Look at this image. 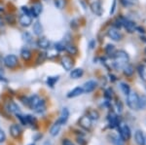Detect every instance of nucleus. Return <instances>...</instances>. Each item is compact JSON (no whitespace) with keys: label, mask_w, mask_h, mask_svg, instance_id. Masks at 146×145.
I'll use <instances>...</instances> for the list:
<instances>
[{"label":"nucleus","mask_w":146,"mask_h":145,"mask_svg":"<svg viewBox=\"0 0 146 145\" xmlns=\"http://www.w3.org/2000/svg\"><path fill=\"white\" fill-rule=\"evenodd\" d=\"M28 106L36 113H43L46 110V102L37 95H34L28 99Z\"/></svg>","instance_id":"1"},{"label":"nucleus","mask_w":146,"mask_h":145,"mask_svg":"<svg viewBox=\"0 0 146 145\" xmlns=\"http://www.w3.org/2000/svg\"><path fill=\"white\" fill-rule=\"evenodd\" d=\"M129 55L123 50L116 51L113 56V65L116 69H123V67L128 64Z\"/></svg>","instance_id":"2"},{"label":"nucleus","mask_w":146,"mask_h":145,"mask_svg":"<svg viewBox=\"0 0 146 145\" xmlns=\"http://www.w3.org/2000/svg\"><path fill=\"white\" fill-rule=\"evenodd\" d=\"M139 97L135 92H129L127 95V104L131 110H137Z\"/></svg>","instance_id":"3"},{"label":"nucleus","mask_w":146,"mask_h":145,"mask_svg":"<svg viewBox=\"0 0 146 145\" xmlns=\"http://www.w3.org/2000/svg\"><path fill=\"white\" fill-rule=\"evenodd\" d=\"M4 65L9 69H14L18 66L19 64V58L16 55H7L3 60Z\"/></svg>","instance_id":"4"},{"label":"nucleus","mask_w":146,"mask_h":145,"mask_svg":"<svg viewBox=\"0 0 146 145\" xmlns=\"http://www.w3.org/2000/svg\"><path fill=\"white\" fill-rule=\"evenodd\" d=\"M119 127V135L124 141L126 140H129L131 138V128L128 125H125V124H121V125L118 126Z\"/></svg>","instance_id":"5"},{"label":"nucleus","mask_w":146,"mask_h":145,"mask_svg":"<svg viewBox=\"0 0 146 145\" xmlns=\"http://www.w3.org/2000/svg\"><path fill=\"white\" fill-rule=\"evenodd\" d=\"M60 64L64 68V70L70 71V70L73 69V66H74V60L69 56H63L60 58Z\"/></svg>","instance_id":"6"},{"label":"nucleus","mask_w":146,"mask_h":145,"mask_svg":"<svg viewBox=\"0 0 146 145\" xmlns=\"http://www.w3.org/2000/svg\"><path fill=\"white\" fill-rule=\"evenodd\" d=\"M30 9V17L31 18H38L41 15L42 11H43V5L40 2H35L29 7Z\"/></svg>","instance_id":"7"},{"label":"nucleus","mask_w":146,"mask_h":145,"mask_svg":"<svg viewBox=\"0 0 146 145\" xmlns=\"http://www.w3.org/2000/svg\"><path fill=\"white\" fill-rule=\"evenodd\" d=\"M79 126L86 130H91L93 128V120L89 116H83L79 120Z\"/></svg>","instance_id":"8"},{"label":"nucleus","mask_w":146,"mask_h":145,"mask_svg":"<svg viewBox=\"0 0 146 145\" xmlns=\"http://www.w3.org/2000/svg\"><path fill=\"white\" fill-rule=\"evenodd\" d=\"M107 36L114 41H121L122 38H123V35L119 31V29L115 28V27H111V28L108 29Z\"/></svg>","instance_id":"9"},{"label":"nucleus","mask_w":146,"mask_h":145,"mask_svg":"<svg viewBox=\"0 0 146 145\" xmlns=\"http://www.w3.org/2000/svg\"><path fill=\"white\" fill-rule=\"evenodd\" d=\"M96 87H98V83H96L95 80H89L82 86V89H83L84 93H92L93 91H95Z\"/></svg>","instance_id":"10"},{"label":"nucleus","mask_w":146,"mask_h":145,"mask_svg":"<svg viewBox=\"0 0 146 145\" xmlns=\"http://www.w3.org/2000/svg\"><path fill=\"white\" fill-rule=\"evenodd\" d=\"M19 23H20V25L23 27H28V26H30L32 23V18L30 17V16L22 14V15L19 17Z\"/></svg>","instance_id":"11"},{"label":"nucleus","mask_w":146,"mask_h":145,"mask_svg":"<svg viewBox=\"0 0 146 145\" xmlns=\"http://www.w3.org/2000/svg\"><path fill=\"white\" fill-rule=\"evenodd\" d=\"M123 26L126 28V30L129 32V33H133V32H135L136 29L135 23L131 22V21H129V20H126V19L123 20Z\"/></svg>","instance_id":"12"},{"label":"nucleus","mask_w":146,"mask_h":145,"mask_svg":"<svg viewBox=\"0 0 146 145\" xmlns=\"http://www.w3.org/2000/svg\"><path fill=\"white\" fill-rule=\"evenodd\" d=\"M20 56H21V58H23V62H29L32 58V53L28 48H27V47H23L22 50H21Z\"/></svg>","instance_id":"13"},{"label":"nucleus","mask_w":146,"mask_h":145,"mask_svg":"<svg viewBox=\"0 0 146 145\" xmlns=\"http://www.w3.org/2000/svg\"><path fill=\"white\" fill-rule=\"evenodd\" d=\"M135 140L137 145H146V138L141 130H136L135 132Z\"/></svg>","instance_id":"14"},{"label":"nucleus","mask_w":146,"mask_h":145,"mask_svg":"<svg viewBox=\"0 0 146 145\" xmlns=\"http://www.w3.org/2000/svg\"><path fill=\"white\" fill-rule=\"evenodd\" d=\"M91 10L96 16L102 15V6H101L100 2L98 1H95L91 4Z\"/></svg>","instance_id":"15"},{"label":"nucleus","mask_w":146,"mask_h":145,"mask_svg":"<svg viewBox=\"0 0 146 145\" xmlns=\"http://www.w3.org/2000/svg\"><path fill=\"white\" fill-rule=\"evenodd\" d=\"M10 134L14 138H18L22 134V128L17 124H13L10 127Z\"/></svg>","instance_id":"16"},{"label":"nucleus","mask_w":146,"mask_h":145,"mask_svg":"<svg viewBox=\"0 0 146 145\" xmlns=\"http://www.w3.org/2000/svg\"><path fill=\"white\" fill-rule=\"evenodd\" d=\"M36 46L39 49H42V50H47V49L50 48V41L47 38H45V37H41V38H39L37 40Z\"/></svg>","instance_id":"17"},{"label":"nucleus","mask_w":146,"mask_h":145,"mask_svg":"<svg viewBox=\"0 0 146 145\" xmlns=\"http://www.w3.org/2000/svg\"><path fill=\"white\" fill-rule=\"evenodd\" d=\"M68 118H69V110H68L67 108H62L58 122L60 124H62V125H64V124L67 122Z\"/></svg>","instance_id":"18"},{"label":"nucleus","mask_w":146,"mask_h":145,"mask_svg":"<svg viewBox=\"0 0 146 145\" xmlns=\"http://www.w3.org/2000/svg\"><path fill=\"white\" fill-rule=\"evenodd\" d=\"M6 109L7 111H9L10 113L17 114L20 113V107L18 106V104H16L14 101H8L6 103Z\"/></svg>","instance_id":"19"},{"label":"nucleus","mask_w":146,"mask_h":145,"mask_svg":"<svg viewBox=\"0 0 146 145\" xmlns=\"http://www.w3.org/2000/svg\"><path fill=\"white\" fill-rule=\"evenodd\" d=\"M58 51L56 50V49L54 47V48H49L47 49V51L45 52L46 54V58H48V60H55V58H56L58 57Z\"/></svg>","instance_id":"20"},{"label":"nucleus","mask_w":146,"mask_h":145,"mask_svg":"<svg viewBox=\"0 0 146 145\" xmlns=\"http://www.w3.org/2000/svg\"><path fill=\"white\" fill-rule=\"evenodd\" d=\"M64 51L67 54L71 55V56H76L77 54H78V49H77V47L75 46L74 44H72V43H66V44H65Z\"/></svg>","instance_id":"21"},{"label":"nucleus","mask_w":146,"mask_h":145,"mask_svg":"<svg viewBox=\"0 0 146 145\" xmlns=\"http://www.w3.org/2000/svg\"><path fill=\"white\" fill-rule=\"evenodd\" d=\"M82 93H84L82 87H76V88H74L72 91H70V92L67 93V97H68V99H72V97H79V95H82Z\"/></svg>","instance_id":"22"},{"label":"nucleus","mask_w":146,"mask_h":145,"mask_svg":"<svg viewBox=\"0 0 146 145\" xmlns=\"http://www.w3.org/2000/svg\"><path fill=\"white\" fill-rule=\"evenodd\" d=\"M32 30H33V33L36 35V36H40L42 33H43V26H42L41 23L40 22H35L33 23V26H32Z\"/></svg>","instance_id":"23"},{"label":"nucleus","mask_w":146,"mask_h":145,"mask_svg":"<svg viewBox=\"0 0 146 145\" xmlns=\"http://www.w3.org/2000/svg\"><path fill=\"white\" fill-rule=\"evenodd\" d=\"M84 74V70L82 68H74L72 70H70V77L72 79H79L83 76Z\"/></svg>","instance_id":"24"},{"label":"nucleus","mask_w":146,"mask_h":145,"mask_svg":"<svg viewBox=\"0 0 146 145\" xmlns=\"http://www.w3.org/2000/svg\"><path fill=\"white\" fill-rule=\"evenodd\" d=\"M111 117H109V127L110 128H116L118 127V126L120 125V122H119V118L117 117L116 114L114 113H111V115H110Z\"/></svg>","instance_id":"25"},{"label":"nucleus","mask_w":146,"mask_h":145,"mask_svg":"<svg viewBox=\"0 0 146 145\" xmlns=\"http://www.w3.org/2000/svg\"><path fill=\"white\" fill-rule=\"evenodd\" d=\"M62 124H60L56 121V122L54 124L53 127L51 128V130H50V134L52 135V136H56V135L58 134V132H60V128H62Z\"/></svg>","instance_id":"26"},{"label":"nucleus","mask_w":146,"mask_h":145,"mask_svg":"<svg viewBox=\"0 0 146 145\" xmlns=\"http://www.w3.org/2000/svg\"><path fill=\"white\" fill-rule=\"evenodd\" d=\"M104 52L108 57L113 58V56H114L115 53H116V48H115V46L112 45V44H107L104 49Z\"/></svg>","instance_id":"27"},{"label":"nucleus","mask_w":146,"mask_h":145,"mask_svg":"<svg viewBox=\"0 0 146 145\" xmlns=\"http://www.w3.org/2000/svg\"><path fill=\"white\" fill-rule=\"evenodd\" d=\"M123 72H124V74L127 77H129V76H131L133 74V72H135V68H133V66L131 64H127L123 67Z\"/></svg>","instance_id":"28"},{"label":"nucleus","mask_w":146,"mask_h":145,"mask_svg":"<svg viewBox=\"0 0 146 145\" xmlns=\"http://www.w3.org/2000/svg\"><path fill=\"white\" fill-rule=\"evenodd\" d=\"M54 5L58 10H62L67 5V0H54Z\"/></svg>","instance_id":"29"},{"label":"nucleus","mask_w":146,"mask_h":145,"mask_svg":"<svg viewBox=\"0 0 146 145\" xmlns=\"http://www.w3.org/2000/svg\"><path fill=\"white\" fill-rule=\"evenodd\" d=\"M137 72L139 74V77L143 81L146 82V66L142 64H139L137 66Z\"/></svg>","instance_id":"30"},{"label":"nucleus","mask_w":146,"mask_h":145,"mask_svg":"<svg viewBox=\"0 0 146 145\" xmlns=\"http://www.w3.org/2000/svg\"><path fill=\"white\" fill-rule=\"evenodd\" d=\"M58 78H60L58 76H49L48 78H47V80H46L47 85H48L49 87H51V88H54L55 84L58 81Z\"/></svg>","instance_id":"31"},{"label":"nucleus","mask_w":146,"mask_h":145,"mask_svg":"<svg viewBox=\"0 0 146 145\" xmlns=\"http://www.w3.org/2000/svg\"><path fill=\"white\" fill-rule=\"evenodd\" d=\"M144 109H146V95H141V97H139L137 110H144Z\"/></svg>","instance_id":"32"},{"label":"nucleus","mask_w":146,"mask_h":145,"mask_svg":"<svg viewBox=\"0 0 146 145\" xmlns=\"http://www.w3.org/2000/svg\"><path fill=\"white\" fill-rule=\"evenodd\" d=\"M47 60L46 58V54L45 52H41L37 55V58H36V64H43L44 62Z\"/></svg>","instance_id":"33"},{"label":"nucleus","mask_w":146,"mask_h":145,"mask_svg":"<svg viewBox=\"0 0 146 145\" xmlns=\"http://www.w3.org/2000/svg\"><path fill=\"white\" fill-rule=\"evenodd\" d=\"M123 20H124V18H122V17L117 18L116 20L114 21V23H113V27H115V28H117V29L121 28V27L123 26Z\"/></svg>","instance_id":"34"},{"label":"nucleus","mask_w":146,"mask_h":145,"mask_svg":"<svg viewBox=\"0 0 146 145\" xmlns=\"http://www.w3.org/2000/svg\"><path fill=\"white\" fill-rule=\"evenodd\" d=\"M22 37H23V41H25V43H28V44H30V43H32V40H33V38H32V35L29 33V32H23V35H22Z\"/></svg>","instance_id":"35"},{"label":"nucleus","mask_w":146,"mask_h":145,"mask_svg":"<svg viewBox=\"0 0 146 145\" xmlns=\"http://www.w3.org/2000/svg\"><path fill=\"white\" fill-rule=\"evenodd\" d=\"M120 87H121L122 92H123L125 95H128L129 93L131 92V88H129V86L127 83H121L120 84Z\"/></svg>","instance_id":"36"},{"label":"nucleus","mask_w":146,"mask_h":145,"mask_svg":"<svg viewBox=\"0 0 146 145\" xmlns=\"http://www.w3.org/2000/svg\"><path fill=\"white\" fill-rule=\"evenodd\" d=\"M88 116L90 117L92 120H98V118H100V114H98V112L96 110H94V109H92V110L89 111Z\"/></svg>","instance_id":"37"},{"label":"nucleus","mask_w":146,"mask_h":145,"mask_svg":"<svg viewBox=\"0 0 146 145\" xmlns=\"http://www.w3.org/2000/svg\"><path fill=\"white\" fill-rule=\"evenodd\" d=\"M5 21L9 24H14L16 23V18L14 15H6L5 16Z\"/></svg>","instance_id":"38"},{"label":"nucleus","mask_w":146,"mask_h":145,"mask_svg":"<svg viewBox=\"0 0 146 145\" xmlns=\"http://www.w3.org/2000/svg\"><path fill=\"white\" fill-rule=\"evenodd\" d=\"M65 44L66 43H63V42H58V43L55 44V48L58 51V52H62V51H64Z\"/></svg>","instance_id":"39"},{"label":"nucleus","mask_w":146,"mask_h":145,"mask_svg":"<svg viewBox=\"0 0 146 145\" xmlns=\"http://www.w3.org/2000/svg\"><path fill=\"white\" fill-rule=\"evenodd\" d=\"M21 11H22V14H23V15L30 16V9H29V7L22 6V7H21Z\"/></svg>","instance_id":"40"},{"label":"nucleus","mask_w":146,"mask_h":145,"mask_svg":"<svg viewBox=\"0 0 146 145\" xmlns=\"http://www.w3.org/2000/svg\"><path fill=\"white\" fill-rule=\"evenodd\" d=\"M105 99H112L113 97V91L111 89H107L106 91H105V95H104Z\"/></svg>","instance_id":"41"},{"label":"nucleus","mask_w":146,"mask_h":145,"mask_svg":"<svg viewBox=\"0 0 146 145\" xmlns=\"http://www.w3.org/2000/svg\"><path fill=\"white\" fill-rule=\"evenodd\" d=\"M116 108H117V111L119 112V113H121L122 111H123V103H122V101L120 99H117L116 101Z\"/></svg>","instance_id":"42"},{"label":"nucleus","mask_w":146,"mask_h":145,"mask_svg":"<svg viewBox=\"0 0 146 145\" xmlns=\"http://www.w3.org/2000/svg\"><path fill=\"white\" fill-rule=\"evenodd\" d=\"M25 121H27V124H31L33 125V123L35 122V119L32 117L31 115H27V116H25Z\"/></svg>","instance_id":"43"},{"label":"nucleus","mask_w":146,"mask_h":145,"mask_svg":"<svg viewBox=\"0 0 146 145\" xmlns=\"http://www.w3.org/2000/svg\"><path fill=\"white\" fill-rule=\"evenodd\" d=\"M120 2H121L122 5H123L124 7H127V8L133 5V3H131V2L129 1V0H120Z\"/></svg>","instance_id":"44"},{"label":"nucleus","mask_w":146,"mask_h":145,"mask_svg":"<svg viewBox=\"0 0 146 145\" xmlns=\"http://www.w3.org/2000/svg\"><path fill=\"white\" fill-rule=\"evenodd\" d=\"M5 140H6L5 132H3V130H1V128H0V143H1V142H4Z\"/></svg>","instance_id":"45"},{"label":"nucleus","mask_w":146,"mask_h":145,"mask_svg":"<svg viewBox=\"0 0 146 145\" xmlns=\"http://www.w3.org/2000/svg\"><path fill=\"white\" fill-rule=\"evenodd\" d=\"M116 4H117V0H113L111 9H110V15H113V14L115 13V10H116Z\"/></svg>","instance_id":"46"},{"label":"nucleus","mask_w":146,"mask_h":145,"mask_svg":"<svg viewBox=\"0 0 146 145\" xmlns=\"http://www.w3.org/2000/svg\"><path fill=\"white\" fill-rule=\"evenodd\" d=\"M62 145H75V144L71 141V140H69V139H67V138L63 139V140H62Z\"/></svg>","instance_id":"47"},{"label":"nucleus","mask_w":146,"mask_h":145,"mask_svg":"<svg viewBox=\"0 0 146 145\" xmlns=\"http://www.w3.org/2000/svg\"><path fill=\"white\" fill-rule=\"evenodd\" d=\"M70 25H71V27H72L73 29H76L77 27H78L79 24L77 23V21L74 20V21H72V22H71V24H70Z\"/></svg>","instance_id":"48"},{"label":"nucleus","mask_w":146,"mask_h":145,"mask_svg":"<svg viewBox=\"0 0 146 145\" xmlns=\"http://www.w3.org/2000/svg\"><path fill=\"white\" fill-rule=\"evenodd\" d=\"M0 82H4V83H7V80H6L5 78H4L3 76L0 75Z\"/></svg>","instance_id":"49"},{"label":"nucleus","mask_w":146,"mask_h":145,"mask_svg":"<svg viewBox=\"0 0 146 145\" xmlns=\"http://www.w3.org/2000/svg\"><path fill=\"white\" fill-rule=\"evenodd\" d=\"M2 13H4V9H3V7H0V14H2Z\"/></svg>","instance_id":"50"},{"label":"nucleus","mask_w":146,"mask_h":145,"mask_svg":"<svg viewBox=\"0 0 146 145\" xmlns=\"http://www.w3.org/2000/svg\"><path fill=\"white\" fill-rule=\"evenodd\" d=\"M144 52H145V54H146V49H145V51H144Z\"/></svg>","instance_id":"51"}]
</instances>
